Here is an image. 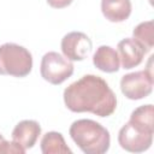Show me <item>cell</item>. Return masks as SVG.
<instances>
[{"mask_svg":"<svg viewBox=\"0 0 154 154\" xmlns=\"http://www.w3.org/2000/svg\"><path fill=\"white\" fill-rule=\"evenodd\" d=\"M65 106L75 113L89 112L99 117H109L117 108V97L107 82L95 75H85L65 88Z\"/></svg>","mask_w":154,"mask_h":154,"instance_id":"6da1fadb","label":"cell"},{"mask_svg":"<svg viewBox=\"0 0 154 154\" xmlns=\"http://www.w3.org/2000/svg\"><path fill=\"white\" fill-rule=\"evenodd\" d=\"M154 135L153 105H143L135 108L130 120L118 132L119 146L130 153H142L149 149Z\"/></svg>","mask_w":154,"mask_h":154,"instance_id":"7a4b0ae2","label":"cell"},{"mask_svg":"<svg viewBox=\"0 0 154 154\" xmlns=\"http://www.w3.org/2000/svg\"><path fill=\"white\" fill-rule=\"evenodd\" d=\"M69 134L77 147L85 154H103L111 144L108 130L91 119L75 120L70 126Z\"/></svg>","mask_w":154,"mask_h":154,"instance_id":"3957f363","label":"cell"},{"mask_svg":"<svg viewBox=\"0 0 154 154\" xmlns=\"http://www.w3.org/2000/svg\"><path fill=\"white\" fill-rule=\"evenodd\" d=\"M31 53L17 43L7 42L0 46V75L25 77L31 72Z\"/></svg>","mask_w":154,"mask_h":154,"instance_id":"277c9868","label":"cell"},{"mask_svg":"<svg viewBox=\"0 0 154 154\" xmlns=\"http://www.w3.org/2000/svg\"><path fill=\"white\" fill-rule=\"evenodd\" d=\"M41 77L51 84L58 85L73 73V64L58 52H48L41 59Z\"/></svg>","mask_w":154,"mask_h":154,"instance_id":"5b68a950","label":"cell"},{"mask_svg":"<svg viewBox=\"0 0 154 154\" xmlns=\"http://www.w3.org/2000/svg\"><path fill=\"white\" fill-rule=\"evenodd\" d=\"M120 90L130 100L147 97L153 90V73L148 66L146 70L126 73L120 79Z\"/></svg>","mask_w":154,"mask_h":154,"instance_id":"8992f818","label":"cell"},{"mask_svg":"<svg viewBox=\"0 0 154 154\" xmlns=\"http://www.w3.org/2000/svg\"><path fill=\"white\" fill-rule=\"evenodd\" d=\"M93 49V42L88 35L81 31H71L61 38V52L71 61L85 59Z\"/></svg>","mask_w":154,"mask_h":154,"instance_id":"52a82bcc","label":"cell"},{"mask_svg":"<svg viewBox=\"0 0 154 154\" xmlns=\"http://www.w3.org/2000/svg\"><path fill=\"white\" fill-rule=\"evenodd\" d=\"M117 48L119 61L122 64V67L125 70H130L132 67L138 66L146 54L144 48L134 37H126L119 41Z\"/></svg>","mask_w":154,"mask_h":154,"instance_id":"ba28073f","label":"cell"},{"mask_svg":"<svg viewBox=\"0 0 154 154\" xmlns=\"http://www.w3.org/2000/svg\"><path fill=\"white\" fill-rule=\"evenodd\" d=\"M41 135V126L36 120L25 119L19 122L12 131V141L23 147L25 150L35 146Z\"/></svg>","mask_w":154,"mask_h":154,"instance_id":"9c48e42d","label":"cell"},{"mask_svg":"<svg viewBox=\"0 0 154 154\" xmlns=\"http://www.w3.org/2000/svg\"><path fill=\"white\" fill-rule=\"evenodd\" d=\"M101 11L105 18L112 23L126 20L131 14L130 0H102Z\"/></svg>","mask_w":154,"mask_h":154,"instance_id":"30bf717a","label":"cell"},{"mask_svg":"<svg viewBox=\"0 0 154 154\" xmlns=\"http://www.w3.org/2000/svg\"><path fill=\"white\" fill-rule=\"evenodd\" d=\"M93 64L100 71L113 73L119 70V57L116 49L109 46H100L93 55Z\"/></svg>","mask_w":154,"mask_h":154,"instance_id":"8fae6325","label":"cell"},{"mask_svg":"<svg viewBox=\"0 0 154 154\" xmlns=\"http://www.w3.org/2000/svg\"><path fill=\"white\" fill-rule=\"evenodd\" d=\"M41 152L43 154H72L60 132L49 131L41 138Z\"/></svg>","mask_w":154,"mask_h":154,"instance_id":"7c38bea8","label":"cell"},{"mask_svg":"<svg viewBox=\"0 0 154 154\" xmlns=\"http://www.w3.org/2000/svg\"><path fill=\"white\" fill-rule=\"evenodd\" d=\"M134 38L144 48L146 53L150 52L154 46V24L152 20L140 23L132 31Z\"/></svg>","mask_w":154,"mask_h":154,"instance_id":"4fadbf2b","label":"cell"},{"mask_svg":"<svg viewBox=\"0 0 154 154\" xmlns=\"http://www.w3.org/2000/svg\"><path fill=\"white\" fill-rule=\"evenodd\" d=\"M0 153H10V154H24L25 149L17 144L16 142H8L4 138V136L0 134Z\"/></svg>","mask_w":154,"mask_h":154,"instance_id":"5bb4252c","label":"cell"},{"mask_svg":"<svg viewBox=\"0 0 154 154\" xmlns=\"http://www.w3.org/2000/svg\"><path fill=\"white\" fill-rule=\"evenodd\" d=\"M46 1L53 8H64L71 5L73 0H46Z\"/></svg>","mask_w":154,"mask_h":154,"instance_id":"9a60e30c","label":"cell"}]
</instances>
